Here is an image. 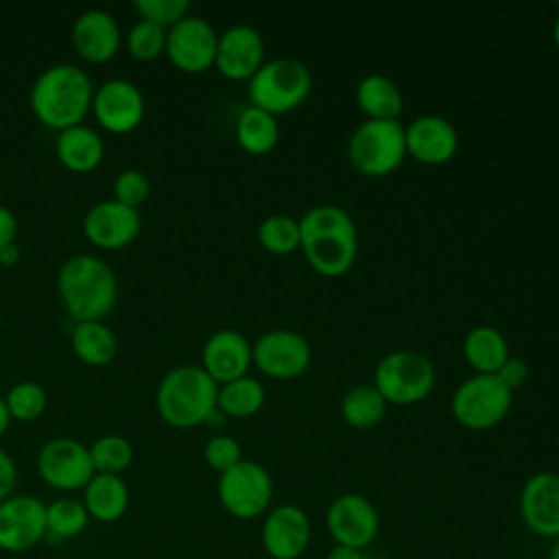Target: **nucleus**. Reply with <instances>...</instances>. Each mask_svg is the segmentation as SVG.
Returning <instances> with one entry per match:
<instances>
[{
    "label": "nucleus",
    "instance_id": "nucleus-1",
    "mask_svg": "<svg viewBox=\"0 0 559 559\" xmlns=\"http://www.w3.org/2000/svg\"><path fill=\"white\" fill-rule=\"evenodd\" d=\"M301 251L306 262L323 277L345 275L358 255V229L341 205L323 203L299 218Z\"/></svg>",
    "mask_w": 559,
    "mask_h": 559
},
{
    "label": "nucleus",
    "instance_id": "nucleus-2",
    "mask_svg": "<svg viewBox=\"0 0 559 559\" xmlns=\"http://www.w3.org/2000/svg\"><path fill=\"white\" fill-rule=\"evenodd\" d=\"M94 85L85 70L74 63H55L33 81L31 109L48 129H70L83 124L92 109Z\"/></svg>",
    "mask_w": 559,
    "mask_h": 559
},
{
    "label": "nucleus",
    "instance_id": "nucleus-3",
    "mask_svg": "<svg viewBox=\"0 0 559 559\" xmlns=\"http://www.w3.org/2000/svg\"><path fill=\"white\" fill-rule=\"evenodd\" d=\"M57 290L66 312L79 321H103L118 301V277L98 255L76 253L57 275Z\"/></svg>",
    "mask_w": 559,
    "mask_h": 559
},
{
    "label": "nucleus",
    "instance_id": "nucleus-4",
    "mask_svg": "<svg viewBox=\"0 0 559 559\" xmlns=\"http://www.w3.org/2000/svg\"><path fill=\"white\" fill-rule=\"evenodd\" d=\"M218 384L201 365H179L170 369L157 384L155 408L173 428H194L205 424L216 408Z\"/></svg>",
    "mask_w": 559,
    "mask_h": 559
},
{
    "label": "nucleus",
    "instance_id": "nucleus-5",
    "mask_svg": "<svg viewBox=\"0 0 559 559\" xmlns=\"http://www.w3.org/2000/svg\"><path fill=\"white\" fill-rule=\"evenodd\" d=\"M312 90L310 70L290 57H275L249 79L247 94L253 107H260L275 118L297 109Z\"/></svg>",
    "mask_w": 559,
    "mask_h": 559
},
{
    "label": "nucleus",
    "instance_id": "nucleus-6",
    "mask_svg": "<svg viewBox=\"0 0 559 559\" xmlns=\"http://www.w3.org/2000/svg\"><path fill=\"white\" fill-rule=\"evenodd\" d=\"M347 157L360 175H391L406 157L404 124L400 120H362L349 135Z\"/></svg>",
    "mask_w": 559,
    "mask_h": 559
},
{
    "label": "nucleus",
    "instance_id": "nucleus-7",
    "mask_svg": "<svg viewBox=\"0 0 559 559\" xmlns=\"http://www.w3.org/2000/svg\"><path fill=\"white\" fill-rule=\"evenodd\" d=\"M437 371L428 356L413 349H395L380 358L373 369V386L386 404L408 406L430 395Z\"/></svg>",
    "mask_w": 559,
    "mask_h": 559
},
{
    "label": "nucleus",
    "instance_id": "nucleus-8",
    "mask_svg": "<svg viewBox=\"0 0 559 559\" xmlns=\"http://www.w3.org/2000/svg\"><path fill=\"white\" fill-rule=\"evenodd\" d=\"M513 393L496 373H474L452 395V417L467 430H489L511 411Z\"/></svg>",
    "mask_w": 559,
    "mask_h": 559
},
{
    "label": "nucleus",
    "instance_id": "nucleus-9",
    "mask_svg": "<svg viewBox=\"0 0 559 559\" xmlns=\"http://www.w3.org/2000/svg\"><path fill=\"white\" fill-rule=\"evenodd\" d=\"M221 507L236 520L264 515L273 500V478L258 461L242 459L231 469L218 474L216 485Z\"/></svg>",
    "mask_w": 559,
    "mask_h": 559
},
{
    "label": "nucleus",
    "instance_id": "nucleus-10",
    "mask_svg": "<svg viewBox=\"0 0 559 559\" xmlns=\"http://www.w3.org/2000/svg\"><path fill=\"white\" fill-rule=\"evenodd\" d=\"M37 472L48 487L59 491L85 489L96 474L90 448L72 437H55L46 441L37 452Z\"/></svg>",
    "mask_w": 559,
    "mask_h": 559
},
{
    "label": "nucleus",
    "instance_id": "nucleus-11",
    "mask_svg": "<svg viewBox=\"0 0 559 559\" xmlns=\"http://www.w3.org/2000/svg\"><path fill=\"white\" fill-rule=\"evenodd\" d=\"M253 365L269 378L293 380L308 371L312 349L306 336L295 330H269L251 345Z\"/></svg>",
    "mask_w": 559,
    "mask_h": 559
},
{
    "label": "nucleus",
    "instance_id": "nucleus-12",
    "mask_svg": "<svg viewBox=\"0 0 559 559\" xmlns=\"http://www.w3.org/2000/svg\"><path fill=\"white\" fill-rule=\"evenodd\" d=\"M218 33L199 15H186L166 31V57L175 68L188 74L205 72L214 66Z\"/></svg>",
    "mask_w": 559,
    "mask_h": 559
},
{
    "label": "nucleus",
    "instance_id": "nucleus-13",
    "mask_svg": "<svg viewBox=\"0 0 559 559\" xmlns=\"http://www.w3.org/2000/svg\"><path fill=\"white\" fill-rule=\"evenodd\" d=\"M325 526L334 544L365 550L378 537L380 515L369 498L341 493L328 507Z\"/></svg>",
    "mask_w": 559,
    "mask_h": 559
},
{
    "label": "nucleus",
    "instance_id": "nucleus-14",
    "mask_svg": "<svg viewBox=\"0 0 559 559\" xmlns=\"http://www.w3.org/2000/svg\"><path fill=\"white\" fill-rule=\"evenodd\" d=\"M46 537V504L31 493H13L0 502V550L17 555Z\"/></svg>",
    "mask_w": 559,
    "mask_h": 559
},
{
    "label": "nucleus",
    "instance_id": "nucleus-15",
    "mask_svg": "<svg viewBox=\"0 0 559 559\" xmlns=\"http://www.w3.org/2000/svg\"><path fill=\"white\" fill-rule=\"evenodd\" d=\"M144 107L140 87L127 79H109L94 87L92 114L109 133L124 135L138 129L144 118Z\"/></svg>",
    "mask_w": 559,
    "mask_h": 559
},
{
    "label": "nucleus",
    "instance_id": "nucleus-16",
    "mask_svg": "<svg viewBox=\"0 0 559 559\" xmlns=\"http://www.w3.org/2000/svg\"><path fill=\"white\" fill-rule=\"evenodd\" d=\"M262 548L271 559H299L312 539L308 513L297 504H280L264 513Z\"/></svg>",
    "mask_w": 559,
    "mask_h": 559
},
{
    "label": "nucleus",
    "instance_id": "nucleus-17",
    "mask_svg": "<svg viewBox=\"0 0 559 559\" xmlns=\"http://www.w3.org/2000/svg\"><path fill=\"white\" fill-rule=\"evenodd\" d=\"M520 515L524 526L544 539L559 537V474L537 472L520 489Z\"/></svg>",
    "mask_w": 559,
    "mask_h": 559
},
{
    "label": "nucleus",
    "instance_id": "nucleus-18",
    "mask_svg": "<svg viewBox=\"0 0 559 559\" xmlns=\"http://www.w3.org/2000/svg\"><path fill=\"white\" fill-rule=\"evenodd\" d=\"M140 212L118 203L116 199L98 201L83 218L85 238L105 251H116L131 245L140 234Z\"/></svg>",
    "mask_w": 559,
    "mask_h": 559
},
{
    "label": "nucleus",
    "instance_id": "nucleus-19",
    "mask_svg": "<svg viewBox=\"0 0 559 559\" xmlns=\"http://www.w3.org/2000/svg\"><path fill=\"white\" fill-rule=\"evenodd\" d=\"M264 63V39L249 24H234L218 35L216 70L231 81H249Z\"/></svg>",
    "mask_w": 559,
    "mask_h": 559
},
{
    "label": "nucleus",
    "instance_id": "nucleus-20",
    "mask_svg": "<svg viewBox=\"0 0 559 559\" xmlns=\"http://www.w3.org/2000/svg\"><path fill=\"white\" fill-rule=\"evenodd\" d=\"M406 155L426 166H439L454 157L459 133L454 124L437 114H424L404 127Z\"/></svg>",
    "mask_w": 559,
    "mask_h": 559
},
{
    "label": "nucleus",
    "instance_id": "nucleus-21",
    "mask_svg": "<svg viewBox=\"0 0 559 559\" xmlns=\"http://www.w3.org/2000/svg\"><path fill=\"white\" fill-rule=\"evenodd\" d=\"M251 365L249 338L231 328L216 330L201 349V367L218 386L247 376Z\"/></svg>",
    "mask_w": 559,
    "mask_h": 559
},
{
    "label": "nucleus",
    "instance_id": "nucleus-22",
    "mask_svg": "<svg viewBox=\"0 0 559 559\" xmlns=\"http://www.w3.org/2000/svg\"><path fill=\"white\" fill-rule=\"evenodd\" d=\"M122 41L116 17L103 9L83 11L72 26V44L81 59L90 63H105L116 57Z\"/></svg>",
    "mask_w": 559,
    "mask_h": 559
},
{
    "label": "nucleus",
    "instance_id": "nucleus-23",
    "mask_svg": "<svg viewBox=\"0 0 559 559\" xmlns=\"http://www.w3.org/2000/svg\"><path fill=\"white\" fill-rule=\"evenodd\" d=\"M55 151L59 162L72 173H90L98 168L105 157V142L100 133L87 124H76L59 131Z\"/></svg>",
    "mask_w": 559,
    "mask_h": 559
},
{
    "label": "nucleus",
    "instance_id": "nucleus-24",
    "mask_svg": "<svg viewBox=\"0 0 559 559\" xmlns=\"http://www.w3.org/2000/svg\"><path fill=\"white\" fill-rule=\"evenodd\" d=\"M129 487L122 476L94 474L83 489V504L90 520L111 524L118 522L129 509Z\"/></svg>",
    "mask_w": 559,
    "mask_h": 559
},
{
    "label": "nucleus",
    "instance_id": "nucleus-25",
    "mask_svg": "<svg viewBox=\"0 0 559 559\" xmlns=\"http://www.w3.org/2000/svg\"><path fill=\"white\" fill-rule=\"evenodd\" d=\"M356 105L365 114V120H400L404 96L393 79L367 74L356 85Z\"/></svg>",
    "mask_w": 559,
    "mask_h": 559
},
{
    "label": "nucleus",
    "instance_id": "nucleus-26",
    "mask_svg": "<svg viewBox=\"0 0 559 559\" xmlns=\"http://www.w3.org/2000/svg\"><path fill=\"white\" fill-rule=\"evenodd\" d=\"M76 358L90 367H105L118 354V338L105 321H79L70 332Z\"/></svg>",
    "mask_w": 559,
    "mask_h": 559
},
{
    "label": "nucleus",
    "instance_id": "nucleus-27",
    "mask_svg": "<svg viewBox=\"0 0 559 559\" xmlns=\"http://www.w3.org/2000/svg\"><path fill=\"white\" fill-rule=\"evenodd\" d=\"M463 356L474 373H496L509 358V343L493 325H476L463 338Z\"/></svg>",
    "mask_w": 559,
    "mask_h": 559
},
{
    "label": "nucleus",
    "instance_id": "nucleus-28",
    "mask_svg": "<svg viewBox=\"0 0 559 559\" xmlns=\"http://www.w3.org/2000/svg\"><path fill=\"white\" fill-rule=\"evenodd\" d=\"M236 142L245 153L264 155L275 148L280 140L277 118L260 107H245L236 120Z\"/></svg>",
    "mask_w": 559,
    "mask_h": 559
},
{
    "label": "nucleus",
    "instance_id": "nucleus-29",
    "mask_svg": "<svg viewBox=\"0 0 559 559\" xmlns=\"http://www.w3.org/2000/svg\"><path fill=\"white\" fill-rule=\"evenodd\" d=\"M386 406V400L373 384H356L341 400V417L356 430H369L384 419Z\"/></svg>",
    "mask_w": 559,
    "mask_h": 559
},
{
    "label": "nucleus",
    "instance_id": "nucleus-30",
    "mask_svg": "<svg viewBox=\"0 0 559 559\" xmlns=\"http://www.w3.org/2000/svg\"><path fill=\"white\" fill-rule=\"evenodd\" d=\"M266 402V391L260 380L251 376L236 378L218 386L216 406L225 417L247 419L253 417Z\"/></svg>",
    "mask_w": 559,
    "mask_h": 559
},
{
    "label": "nucleus",
    "instance_id": "nucleus-31",
    "mask_svg": "<svg viewBox=\"0 0 559 559\" xmlns=\"http://www.w3.org/2000/svg\"><path fill=\"white\" fill-rule=\"evenodd\" d=\"M90 515L83 500L76 498H57L46 504V537L72 539L87 528Z\"/></svg>",
    "mask_w": 559,
    "mask_h": 559
},
{
    "label": "nucleus",
    "instance_id": "nucleus-32",
    "mask_svg": "<svg viewBox=\"0 0 559 559\" xmlns=\"http://www.w3.org/2000/svg\"><path fill=\"white\" fill-rule=\"evenodd\" d=\"M258 240L273 255H288L301 247L299 221L288 214H271L258 227Z\"/></svg>",
    "mask_w": 559,
    "mask_h": 559
},
{
    "label": "nucleus",
    "instance_id": "nucleus-33",
    "mask_svg": "<svg viewBox=\"0 0 559 559\" xmlns=\"http://www.w3.org/2000/svg\"><path fill=\"white\" fill-rule=\"evenodd\" d=\"M90 459L96 474L120 476L133 461V445L120 435H103L90 445Z\"/></svg>",
    "mask_w": 559,
    "mask_h": 559
},
{
    "label": "nucleus",
    "instance_id": "nucleus-34",
    "mask_svg": "<svg viewBox=\"0 0 559 559\" xmlns=\"http://www.w3.org/2000/svg\"><path fill=\"white\" fill-rule=\"evenodd\" d=\"M7 408L11 419L17 421H35L44 415L46 406H48V393L41 384L24 380L13 384L7 395H4Z\"/></svg>",
    "mask_w": 559,
    "mask_h": 559
},
{
    "label": "nucleus",
    "instance_id": "nucleus-35",
    "mask_svg": "<svg viewBox=\"0 0 559 559\" xmlns=\"http://www.w3.org/2000/svg\"><path fill=\"white\" fill-rule=\"evenodd\" d=\"M166 48V28L138 20L127 33V50L138 61H153Z\"/></svg>",
    "mask_w": 559,
    "mask_h": 559
},
{
    "label": "nucleus",
    "instance_id": "nucleus-36",
    "mask_svg": "<svg viewBox=\"0 0 559 559\" xmlns=\"http://www.w3.org/2000/svg\"><path fill=\"white\" fill-rule=\"evenodd\" d=\"M133 7L140 13V20L153 22L166 31L190 15L188 0H135Z\"/></svg>",
    "mask_w": 559,
    "mask_h": 559
},
{
    "label": "nucleus",
    "instance_id": "nucleus-37",
    "mask_svg": "<svg viewBox=\"0 0 559 559\" xmlns=\"http://www.w3.org/2000/svg\"><path fill=\"white\" fill-rule=\"evenodd\" d=\"M111 190H114V199L118 203L138 210V205H142L148 199L151 181H148V177L142 170L124 168V170H120L116 175Z\"/></svg>",
    "mask_w": 559,
    "mask_h": 559
},
{
    "label": "nucleus",
    "instance_id": "nucleus-38",
    "mask_svg": "<svg viewBox=\"0 0 559 559\" xmlns=\"http://www.w3.org/2000/svg\"><path fill=\"white\" fill-rule=\"evenodd\" d=\"M203 459L207 467L223 474L242 461V448L229 435H214L203 445Z\"/></svg>",
    "mask_w": 559,
    "mask_h": 559
},
{
    "label": "nucleus",
    "instance_id": "nucleus-39",
    "mask_svg": "<svg viewBox=\"0 0 559 559\" xmlns=\"http://www.w3.org/2000/svg\"><path fill=\"white\" fill-rule=\"evenodd\" d=\"M496 378L513 393L528 380V362L518 356H509L496 371Z\"/></svg>",
    "mask_w": 559,
    "mask_h": 559
},
{
    "label": "nucleus",
    "instance_id": "nucleus-40",
    "mask_svg": "<svg viewBox=\"0 0 559 559\" xmlns=\"http://www.w3.org/2000/svg\"><path fill=\"white\" fill-rule=\"evenodd\" d=\"M17 476L20 474H17V465H15L13 456L4 448H0V502L15 493Z\"/></svg>",
    "mask_w": 559,
    "mask_h": 559
},
{
    "label": "nucleus",
    "instance_id": "nucleus-41",
    "mask_svg": "<svg viewBox=\"0 0 559 559\" xmlns=\"http://www.w3.org/2000/svg\"><path fill=\"white\" fill-rule=\"evenodd\" d=\"M15 238H17V218L7 205H0V251L9 245H15Z\"/></svg>",
    "mask_w": 559,
    "mask_h": 559
},
{
    "label": "nucleus",
    "instance_id": "nucleus-42",
    "mask_svg": "<svg viewBox=\"0 0 559 559\" xmlns=\"http://www.w3.org/2000/svg\"><path fill=\"white\" fill-rule=\"evenodd\" d=\"M325 559H365V552L358 548H349V546H338L334 544L330 548V552L325 555Z\"/></svg>",
    "mask_w": 559,
    "mask_h": 559
},
{
    "label": "nucleus",
    "instance_id": "nucleus-43",
    "mask_svg": "<svg viewBox=\"0 0 559 559\" xmlns=\"http://www.w3.org/2000/svg\"><path fill=\"white\" fill-rule=\"evenodd\" d=\"M17 260H20V249H17V245H9V247H4V249L0 251V264L13 266Z\"/></svg>",
    "mask_w": 559,
    "mask_h": 559
},
{
    "label": "nucleus",
    "instance_id": "nucleus-44",
    "mask_svg": "<svg viewBox=\"0 0 559 559\" xmlns=\"http://www.w3.org/2000/svg\"><path fill=\"white\" fill-rule=\"evenodd\" d=\"M13 419H11V415H9V408H7V402H4V397L0 395V437L9 430V424H11Z\"/></svg>",
    "mask_w": 559,
    "mask_h": 559
},
{
    "label": "nucleus",
    "instance_id": "nucleus-45",
    "mask_svg": "<svg viewBox=\"0 0 559 559\" xmlns=\"http://www.w3.org/2000/svg\"><path fill=\"white\" fill-rule=\"evenodd\" d=\"M205 424L207 426H212V428H221L223 424H225V415L218 411V406L207 415V419H205Z\"/></svg>",
    "mask_w": 559,
    "mask_h": 559
},
{
    "label": "nucleus",
    "instance_id": "nucleus-46",
    "mask_svg": "<svg viewBox=\"0 0 559 559\" xmlns=\"http://www.w3.org/2000/svg\"><path fill=\"white\" fill-rule=\"evenodd\" d=\"M548 559H559V537H555V539H552V546H550Z\"/></svg>",
    "mask_w": 559,
    "mask_h": 559
},
{
    "label": "nucleus",
    "instance_id": "nucleus-47",
    "mask_svg": "<svg viewBox=\"0 0 559 559\" xmlns=\"http://www.w3.org/2000/svg\"><path fill=\"white\" fill-rule=\"evenodd\" d=\"M552 41H555V46L559 48V15H557V20H555V24H552Z\"/></svg>",
    "mask_w": 559,
    "mask_h": 559
}]
</instances>
